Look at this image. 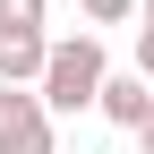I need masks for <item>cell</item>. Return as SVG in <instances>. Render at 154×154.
Listing matches in <instances>:
<instances>
[{"label":"cell","mask_w":154,"mask_h":154,"mask_svg":"<svg viewBox=\"0 0 154 154\" xmlns=\"http://www.w3.org/2000/svg\"><path fill=\"white\" fill-rule=\"evenodd\" d=\"M51 0H0V34H43Z\"/></svg>","instance_id":"cell-5"},{"label":"cell","mask_w":154,"mask_h":154,"mask_svg":"<svg viewBox=\"0 0 154 154\" xmlns=\"http://www.w3.org/2000/svg\"><path fill=\"white\" fill-rule=\"evenodd\" d=\"M103 77H111V60H103V34H60V43L43 51V77H34V103H43L51 120H60V111H94Z\"/></svg>","instance_id":"cell-1"},{"label":"cell","mask_w":154,"mask_h":154,"mask_svg":"<svg viewBox=\"0 0 154 154\" xmlns=\"http://www.w3.org/2000/svg\"><path fill=\"white\" fill-rule=\"evenodd\" d=\"M77 9H86V26H128L137 0H77Z\"/></svg>","instance_id":"cell-6"},{"label":"cell","mask_w":154,"mask_h":154,"mask_svg":"<svg viewBox=\"0 0 154 154\" xmlns=\"http://www.w3.org/2000/svg\"><path fill=\"white\" fill-rule=\"evenodd\" d=\"M43 51H51V34H0V86H34Z\"/></svg>","instance_id":"cell-4"},{"label":"cell","mask_w":154,"mask_h":154,"mask_svg":"<svg viewBox=\"0 0 154 154\" xmlns=\"http://www.w3.org/2000/svg\"><path fill=\"white\" fill-rule=\"evenodd\" d=\"M128 69H137L146 86H154V34H137V60H128Z\"/></svg>","instance_id":"cell-7"},{"label":"cell","mask_w":154,"mask_h":154,"mask_svg":"<svg viewBox=\"0 0 154 154\" xmlns=\"http://www.w3.org/2000/svg\"><path fill=\"white\" fill-rule=\"evenodd\" d=\"M94 111H103L111 128H146V120H154V86H146L137 69H111L103 94H94Z\"/></svg>","instance_id":"cell-3"},{"label":"cell","mask_w":154,"mask_h":154,"mask_svg":"<svg viewBox=\"0 0 154 154\" xmlns=\"http://www.w3.org/2000/svg\"><path fill=\"white\" fill-rule=\"evenodd\" d=\"M137 137H146V154H154V120H146V128H137Z\"/></svg>","instance_id":"cell-9"},{"label":"cell","mask_w":154,"mask_h":154,"mask_svg":"<svg viewBox=\"0 0 154 154\" xmlns=\"http://www.w3.org/2000/svg\"><path fill=\"white\" fill-rule=\"evenodd\" d=\"M137 17H146V26H137V34H154V0H137Z\"/></svg>","instance_id":"cell-8"},{"label":"cell","mask_w":154,"mask_h":154,"mask_svg":"<svg viewBox=\"0 0 154 154\" xmlns=\"http://www.w3.org/2000/svg\"><path fill=\"white\" fill-rule=\"evenodd\" d=\"M0 154H60L51 111L34 103V86H0Z\"/></svg>","instance_id":"cell-2"}]
</instances>
